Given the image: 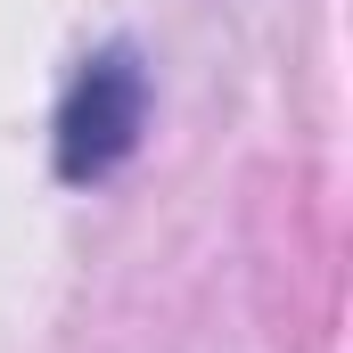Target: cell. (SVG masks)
<instances>
[{"mask_svg":"<svg viewBox=\"0 0 353 353\" xmlns=\"http://www.w3.org/2000/svg\"><path fill=\"white\" fill-rule=\"evenodd\" d=\"M140 132H148V66H140L132 41H107V50H90L74 66V83L58 99V123H50L58 181L90 189V181L123 173L132 148H140Z\"/></svg>","mask_w":353,"mask_h":353,"instance_id":"cell-1","label":"cell"}]
</instances>
